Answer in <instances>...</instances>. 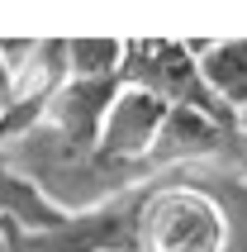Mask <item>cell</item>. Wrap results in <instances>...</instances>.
I'll return each instance as SVG.
<instances>
[{"label":"cell","mask_w":247,"mask_h":252,"mask_svg":"<svg viewBox=\"0 0 247 252\" xmlns=\"http://www.w3.org/2000/svg\"><path fill=\"white\" fill-rule=\"evenodd\" d=\"M119 86H138V91L166 100L171 110H200V114L223 119V124H238L233 114L209 95L205 76H200V62H195V43H166V38L124 43Z\"/></svg>","instance_id":"7a4b0ae2"},{"label":"cell","mask_w":247,"mask_h":252,"mask_svg":"<svg viewBox=\"0 0 247 252\" xmlns=\"http://www.w3.org/2000/svg\"><path fill=\"white\" fill-rule=\"evenodd\" d=\"M238 138H243V148H247V114L238 119Z\"/></svg>","instance_id":"9c48e42d"},{"label":"cell","mask_w":247,"mask_h":252,"mask_svg":"<svg viewBox=\"0 0 247 252\" xmlns=\"http://www.w3.org/2000/svg\"><path fill=\"white\" fill-rule=\"evenodd\" d=\"M124 43L114 38H71L67 43V76L71 81H119Z\"/></svg>","instance_id":"8992f818"},{"label":"cell","mask_w":247,"mask_h":252,"mask_svg":"<svg viewBox=\"0 0 247 252\" xmlns=\"http://www.w3.org/2000/svg\"><path fill=\"white\" fill-rule=\"evenodd\" d=\"M195 62H200V76H205L209 95L219 100L233 119H243L247 114V38L195 43Z\"/></svg>","instance_id":"3957f363"},{"label":"cell","mask_w":247,"mask_h":252,"mask_svg":"<svg viewBox=\"0 0 247 252\" xmlns=\"http://www.w3.org/2000/svg\"><path fill=\"white\" fill-rule=\"evenodd\" d=\"M0 252H24V228L0 214Z\"/></svg>","instance_id":"ba28073f"},{"label":"cell","mask_w":247,"mask_h":252,"mask_svg":"<svg viewBox=\"0 0 247 252\" xmlns=\"http://www.w3.org/2000/svg\"><path fill=\"white\" fill-rule=\"evenodd\" d=\"M190 171L205 176V186L228 210V252H247V167H223V171L190 167Z\"/></svg>","instance_id":"5b68a950"},{"label":"cell","mask_w":247,"mask_h":252,"mask_svg":"<svg viewBox=\"0 0 247 252\" xmlns=\"http://www.w3.org/2000/svg\"><path fill=\"white\" fill-rule=\"evenodd\" d=\"M128 252H228V210L195 171L128 190Z\"/></svg>","instance_id":"6da1fadb"},{"label":"cell","mask_w":247,"mask_h":252,"mask_svg":"<svg viewBox=\"0 0 247 252\" xmlns=\"http://www.w3.org/2000/svg\"><path fill=\"white\" fill-rule=\"evenodd\" d=\"M10 114H14V71H10V62L0 57V128H5Z\"/></svg>","instance_id":"52a82bcc"},{"label":"cell","mask_w":247,"mask_h":252,"mask_svg":"<svg viewBox=\"0 0 247 252\" xmlns=\"http://www.w3.org/2000/svg\"><path fill=\"white\" fill-rule=\"evenodd\" d=\"M0 214H5L10 224H19L24 233H53V228L67 224V214L57 210V205H48V200L14 171V162L5 153H0Z\"/></svg>","instance_id":"277c9868"}]
</instances>
